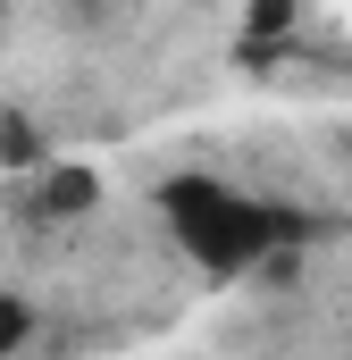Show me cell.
<instances>
[{
    "label": "cell",
    "mask_w": 352,
    "mask_h": 360,
    "mask_svg": "<svg viewBox=\"0 0 352 360\" xmlns=\"http://www.w3.org/2000/svg\"><path fill=\"white\" fill-rule=\"evenodd\" d=\"M68 8H76V17H101V8H109V0H68Z\"/></svg>",
    "instance_id": "4"
},
{
    "label": "cell",
    "mask_w": 352,
    "mask_h": 360,
    "mask_svg": "<svg viewBox=\"0 0 352 360\" xmlns=\"http://www.w3.org/2000/svg\"><path fill=\"white\" fill-rule=\"evenodd\" d=\"M92 193H101V184H92L84 168H51V176H42V218H84Z\"/></svg>",
    "instance_id": "2"
},
{
    "label": "cell",
    "mask_w": 352,
    "mask_h": 360,
    "mask_svg": "<svg viewBox=\"0 0 352 360\" xmlns=\"http://www.w3.org/2000/svg\"><path fill=\"white\" fill-rule=\"evenodd\" d=\"M25 335H34V310H25V302H17V293H0V360L17 352V344H25Z\"/></svg>",
    "instance_id": "3"
},
{
    "label": "cell",
    "mask_w": 352,
    "mask_h": 360,
    "mask_svg": "<svg viewBox=\"0 0 352 360\" xmlns=\"http://www.w3.org/2000/svg\"><path fill=\"white\" fill-rule=\"evenodd\" d=\"M160 210H168L176 243H184L201 269H218V276L260 269V260H268V243L285 235V218H277V210L244 201L235 184H218V176H176L168 193H160Z\"/></svg>",
    "instance_id": "1"
}]
</instances>
